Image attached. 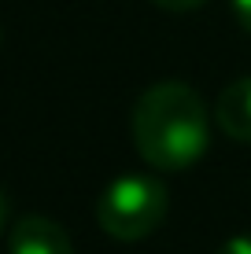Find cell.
I'll list each match as a JSON object with an SVG mask.
<instances>
[{"instance_id": "obj_1", "label": "cell", "mask_w": 251, "mask_h": 254, "mask_svg": "<svg viewBox=\"0 0 251 254\" xmlns=\"http://www.w3.org/2000/svg\"><path fill=\"white\" fill-rule=\"evenodd\" d=\"M133 147L152 170L181 173L203 159L211 144V111L185 81H159L141 92L129 115Z\"/></svg>"}, {"instance_id": "obj_2", "label": "cell", "mask_w": 251, "mask_h": 254, "mask_svg": "<svg viewBox=\"0 0 251 254\" xmlns=\"http://www.w3.org/2000/svg\"><path fill=\"white\" fill-rule=\"evenodd\" d=\"M167 217V185L152 173H126L111 181L96 199V221L111 240L137 243Z\"/></svg>"}, {"instance_id": "obj_3", "label": "cell", "mask_w": 251, "mask_h": 254, "mask_svg": "<svg viewBox=\"0 0 251 254\" xmlns=\"http://www.w3.org/2000/svg\"><path fill=\"white\" fill-rule=\"evenodd\" d=\"M7 254H74V243L63 232V225H56L52 217L26 214L11 225Z\"/></svg>"}, {"instance_id": "obj_4", "label": "cell", "mask_w": 251, "mask_h": 254, "mask_svg": "<svg viewBox=\"0 0 251 254\" xmlns=\"http://www.w3.org/2000/svg\"><path fill=\"white\" fill-rule=\"evenodd\" d=\"M218 129L237 144H251V77H237L218 92L214 103Z\"/></svg>"}, {"instance_id": "obj_5", "label": "cell", "mask_w": 251, "mask_h": 254, "mask_svg": "<svg viewBox=\"0 0 251 254\" xmlns=\"http://www.w3.org/2000/svg\"><path fill=\"white\" fill-rule=\"evenodd\" d=\"M155 7H163V11H196V7H203L207 0H152Z\"/></svg>"}, {"instance_id": "obj_6", "label": "cell", "mask_w": 251, "mask_h": 254, "mask_svg": "<svg viewBox=\"0 0 251 254\" xmlns=\"http://www.w3.org/2000/svg\"><path fill=\"white\" fill-rule=\"evenodd\" d=\"M218 254H251V236H237V240H229Z\"/></svg>"}, {"instance_id": "obj_7", "label": "cell", "mask_w": 251, "mask_h": 254, "mask_svg": "<svg viewBox=\"0 0 251 254\" xmlns=\"http://www.w3.org/2000/svg\"><path fill=\"white\" fill-rule=\"evenodd\" d=\"M233 11H237V19H240V26L251 33V0H233Z\"/></svg>"}, {"instance_id": "obj_8", "label": "cell", "mask_w": 251, "mask_h": 254, "mask_svg": "<svg viewBox=\"0 0 251 254\" xmlns=\"http://www.w3.org/2000/svg\"><path fill=\"white\" fill-rule=\"evenodd\" d=\"M7 229V195H4V188H0V232Z\"/></svg>"}]
</instances>
